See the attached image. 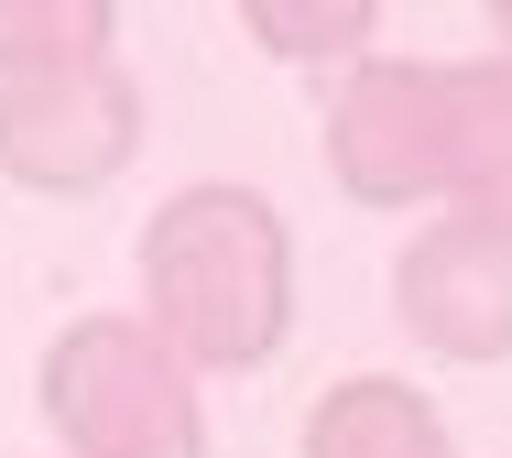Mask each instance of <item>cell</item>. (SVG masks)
I'll return each mask as SVG.
<instances>
[{
	"mask_svg": "<svg viewBox=\"0 0 512 458\" xmlns=\"http://www.w3.org/2000/svg\"><path fill=\"white\" fill-rule=\"evenodd\" d=\"M393 317L414 349L491 371L512 360V219L491 208H425L414 240L393 251Z\"/></svg>",
	"mask_w": 512,
	"mask_h": 458,
	"instance_id": "5",
	"label": "cell"
},
{
	"mask_svg": "<svg viewBox=\"0 0 512 458\" xmlns=\"http://www.w3.org/2000/svg\"><path fill=\"white\" fill-rule=\"evenodd\" d=\"M229 11L273 66H327V77L371 55V22H382V0H229Z\"/></svg>",
	"mask_w": 512,
	"mask_h": 458,
	"instance_id": "8",
	"label": "cell"
},
{
	"mask_svg": "<svg viewBox=\"0 0 512 458\" xmlns=\"http://www.w3.org/2000/svg\"><path fill=\"white\" fill-rule=\"evenodd\" d=\"M436 120H447V66L436 55H349L327 77L316 153L349 208H436Z\"/></svg>",
	"mask_w": 512,
	"mask_h": 458,
	"instance_id": "3",
	"label": "cell"
},
{
	"mask_svg": "<svg viewBox=\"0 0 512 458\" xmlns=\"http://www.w3.org/2000/svg\"><path fill=\"white\" fill-rule=\"evenodd\" d=\"M436 208H491V219H512V55H458L447 66Z\"/></svg>",
	"mask_w": 512,
	"mask_h": 458,
	"instance_id": "6",
	"label": "cell"
},
{
	"mask_svg": "<svg viewBox=\"0 0 512 458\" xmlns=\"http://www.w3.org/2000/svg\"><path fill=\"white\" fill-rule=\"evenodd\" d=\"M55 458H207V371L142 306L66 317L44 349Z\"/></svg>",
	"mask_w": 512,
	"mask_h": 458,
	"instance_id": "2",
	"label": "cell"
},
{
	"mask_svg": "<svg viewBox=\"0 0 512 458\" xmlns=\"http://www.w3.org/2000/svg\"><path fill=\"white\" fill-rule=\"evenodd\" d=\"M480 22H491V55H512V0H480Z\"/></svg>",
	"mask_w": 512,
	"mask_h": 458,
	"instance_id": "10",
	"label": "cell"
},
{
	"mask_svg": "<svg viewBox=\"0 0 512 458\" xmlns=\"http://www.w3.org/2000/svg\"><path fill=\"white\" fill-rule=\"evenodd\" d=\"M109 33H120V0H0V77L99 66Z\"/></svg>",
	"mask_w": 512,
	"mask_h": 458,
	"instance_id": "9",
	"label": "cell"
},
{
	"mask_svg": "<svg viewBox=\"0 0 512 458\" xmlns=\"http://www.w3.org/2000/svg\"><path fill=\"white\" fill-rule=\"evenodd\" d=\"M142 153V88L131 66H55V77H0V186L22 197H99Z\"/></svg>",
	"mask_w": 512,
	"mask_h": 458,
	"instance_id": "4",
	"label": "cell"
},
{
	"mask_svg": "<svg viewBox=\"0 0 512 458\" xmlns=\"http://www.w3.org/2000/svg\"><path fill=\"white\" fill-rule=\"evenodd\" d=\"M306 458H458V437L404 371H349L306 404Z\"/></svg>",
	"mask_w": 512,
	"mask_h": 458,
	"instance_id": "7",
	"label": "cell"
},
{
	"mask_svg": "<svg viewBox=\"0 0 512 458\" xmlns=\"http://www.w3.org/2000/svg\"><path fill=\"white\" fill-rule=\"evenodd\" d=\"M142 317L218 371H262L273 349L295 339V229L262 186L240 175H197L142 219Z\"/></svg>",
	"mask_w": 512,
	"mask_h": 458,
	"instance_id": "1",
	"label": "cell"
}]
</instances>
